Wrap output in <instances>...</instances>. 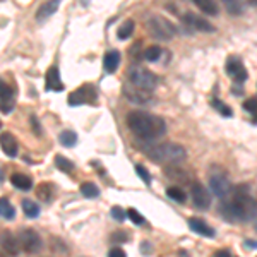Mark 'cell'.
I'll return each instance as SVG.
<instances>
[{
	"label": "cell",
	"instance_id": "obj_40",
	"mask_svg": "<svg viewBox=\"0 0 257 257\" xmlns=\"http://www.w3.org/2000/svg\"><path fill=\"white\" fill-rule=\"evenodd\" d=\"M108 257H127V254L123 252L122 247H113L111 250L108 252Z\"/></svg>",
	"mask_w": 257,
	"mask_h": 257
},
{
	"label": "cell",
	"instance_id": "obj_17",
	"mask_svg": "<svg viewBox=\"0 0 257 257\" xmlns=\"http://www.w3.org/2000/svg\"><path fill=\"white\" fill-rule=\"evenodd\" d=\"M62 0H48V2L41 4L38 7V11H36V19L38 21H47L50 16H53L59 9Z\"/></svg>",
	"mask_w": 257,
	"mask_h": 257
},
{
	"label": "cell",
	"instance_id": "obj_20",
	"mask_svg": "<svg viewBox=\"0 0 257 257\" xmlns=\"http://www.w3.org/2000/svg\"><path fill=\"white\" fill-rule=\"evenodd\" d=\"M53 192H55V187H53L50 182H43V184H40L38 189H36V197L43 202H50L53 199Z\"/></svg>",
	"mask_w": 257,
	"mask_h": 257
},
{
	"label": "cell",
	"instance_id": "obj_10",
	"mask_svg": "<svg viewBox=\"0 0 257 257\" xmlns=\"http://www.w3.org/2000/svg\"><path fill=\"white\" fill-rule=\"evenodd\" d=\"M190 197H192V202L197 209H208L211 206L209 192L199 182H192L190 184Z\"/></svg>",
	"mask_w": 257,
	"mask_h": 257
},
{
	"label": "cell",
	"instance_id": "obj_15",
	"mask_svg": "<svg viewBox=\"0 0 257 257\" xmlns=\"http://www.w3.org/2000/svg\"><path fill=\"white\" fill-rule=\"evenodd\" d=\"M189 228L192 231H196L197 235H202V237H206V238H211V237H214L216 235V231H214V228L208 225V223L204 221V219H201V218H189Z\"/></svg>",
	"mask_w": 257,
	"mask_h": 257
},
{
	"label": "cell",
	"instance_id": "obj_28",
	"mask_svg": "<svg viewBox=\"0 0 257 257\" xmlns=\"http://www.w3.org/2000/svg\"><path fill=\"white\" fill-rule=\"evenodd\" d=\"M81 192H82V196L88 199H96L99 196V189L93 182H84V184L81 185Z\"/></svg>",
	"mask_w": 257,
	"mask_h": 257
},
{
	"label": "cell",
	"instance_id": "obj_44",
	"mask_svg": "<svg viewBox=\"0 0 257 257\" xmlns=\"http://www.w3.org/2000/svg\"><path fill=\"white\" fill-rule=\"evenodd\" d=\"M4 177H6V175H4V170L0 168V184H2V182H4Z\"/></svg>",
	"mask_w": 257,
	"mask_h": 257
},
{
	"label": "cell",
	"instance_id": "obj_39",
	"mask_svg": "<svg viewBox=\"0 0 257 257\" xmlns=\"http://www.w3.org/2000/svg\"><path fill=\"white\" fill-rule=\"evenodd\" d=\"M14 99L12 98H7V99H0V111L2 113H11L12 110H14Z\"/></svg>",
	"mask_w": 257,
	"mask_h": 257
},
{
	"label": "cell",
	"instance_id": "obj_19",
	"mask_svg": "<svg viewBox=\"0 0 257 257\" xmlns=\"http://www.w3.org/2000/svg\"><path fill=\"white\" fill-rule=\"evenodd\" d=\"M11 182H12V185H14L16 189L24 190V192H28V190L33 189L31 177L24 175V173H14V175L11 177Z\"/></svg>",
	"mask_w": 257,
	"mask_h": 257
},
{
	"label": "cell",
	"instance_id": "obj_7",
	"mask_svg": "<svg viewBox=\"0 0 257 257\" xmlns=\"http://www.w3.org/2000/svg\"><path fill=\"white\" fill-rule=\"evenodd\" d=\"M70 106H81V105H96L98 93L93 84H82L79 89L72 91L67 98Z\"/></svg>",
	"mask_w": 257,
	"mask_h": 257
},
{
	"label": "cell",
	"instance_id": "obj_33",
	"mask_svg": "<svg viewBox=\"0 0 257 257\" xmlns=\"http://www.w3.org/2000/svg\"><path fill=\"white\" fill-rule=\"evenodd\" d=\"M167 175L170 178H177V180H187V178H189L187 173H184L180 168H177L175 165H173V167H168L167 168Z\"/></svg>",
	"mask_w": 257,
	"mask_h": 257
},
{
	"label": "cell",
	"instance_id": "obj_3",
	"mask_svg": "<svg viewBox=\"0 0 257 257\" xmlns=\"http://www.w3.org/2000/svg\"><path fill=\"white\" fill-rule=\"evenodd\" d=\"M138 148L151 158L155 163L178 165L187 160V151L175 143H153V141H138Z\"/></svg>",
	"mask_w": 257,
	"mask_h": 257
},
{
	"label": "cell",
	"instance_id": "obj_5",
	"mask_svg": "<svg viewBox=\"0 0 257 257\" xmlns=\"http://www.w3.org/2000/svg\"><path fill=\"white\" fill-rule=\"evenodd\" d=\"M127 76L132 84L138 86L141 89H144V91H149V93H153L156 88V84H158V77H156L151 70H148L144 67H131L127 72Z\"/></svg>",
	"mask_w": 257,
	"mask_h": 257
},
{
	"label": "cell",
	"instance_id": "obj_38",
	"mask_svg": "<svg viewBox=\"0 0 257 257\" xmlns=\"http://www.w3.org/2000/svg\"><path fill=\"white\" fill-rule=\"evenodd\" d=\"M7 98H12V88L0 77V99H7Z\"/></svg>",
	"mask_w": 257,
	"mask_h": 257
},
{
	"label": "cell",
	"instance_id": "obj_25",
	"mask_svg": "<svg viewBox=\"0 0 257 257\" xmlns=\"http://www.w3.org/2000/svg\"><path fill=\"white\" fill-rule=\"evenodd\" d=\"M134 28H136L134 21H132V19H127L125 23H123L122 26L118 28L117 38H118V40H128V38L132 36V33H134Z\"/></svg>",
	"mask_w": 257,
	"mask_h": 257
},
{
	"label": "cell",
	"instance_id": "obj_22",
	"mask_svg": "<svg viewBox=\"0 0 257 257\" xmlns=\"http://www.w3.org/2000/svg\"><path fill=\"white\" fill-rule=\"evenodd\" d=\"M0 218L7 219V221H11V219L16 218V209H14V206L11 204V201L7 197L0 199Z\"/></svg>",
	"mask_w": 257,
	"mask_h": 257
},
{
	"label": "cell",
	"instance_id": "obj_26",
	"mask_svg": "<svg viewBox=\"0 0 257 257\" xmlns=\"http://www.w3.org/2000/svg\"><path fill=\"white\" fill-rule=\"evenodd\" d=\"M55 167L59 168L60 172H64V173H72L74 172V163L70 160L65 158V156H62V155H57Z\"/></svg>",
	"mask_w": 257,
	"mask_h": 257
},
{
	"label": "cell",
	"instance_id": "obj_46",
	"mask_svg": "<svg viewBox=\"0 0 257 257\" xmlns=\"http://www.w3.org/2000/svg\"><path fill=\"white\" fill-rule=\"evenodd\" d=\"M0 257H4V255H2V252H0Z\"/></svg>",
	"mask_w": 257,
	"mask_h": 257
},
{
	"label": "cell",
	"instance_id": "obj_12",
	"mask_svg": "<svg viewBox=\"0 0 257 257\" xmlns=\"http://www.w3.org/2000/svg\"><path fill=\"white\" fill-rule=\"evenodd\" d=\"M182 21H184V24H187L189 28H192V30H196V31H202V33L214 31L213 24L208 23L206 19H202L201 16L194 14V12H185V14L182 16Z\"/></svg>",
	"mask_w": 257,
	"mask_h": 257
},
{
	"label": "cell",
	"instance_id": "obj_1",
	"mask_svg": "<svg viewBox=\"0 0 257 257\" xmlns=\"http://www.w3.org/2000/svg\"><path fill=\"white\" fill-rule=\"evenodd\" d=\"M223 218L233 223H248L257 218V201L243 189H238L226 202L221 204Z\"/></svg>",
	"mask_w": 257,
	"mask_h": 257
},
{
	"label": "cell",
	"instance_id": "obj_36",
	"mask_svg": "<svg viewBox=\"0 0 257 257\" xmlns=\"http://www.w3.org/2000/svg\"><path fill=\"white\" fill-rule=\"evenodd\" d=\"M127 240H128V233H127V231H123V230L115 231V233H111V237H110L111 243H125Z\"/></svg>",
	"mask_w": 257,
	"mask_h": 257
},
{
	"label": "cell",
	"instance_id": "obj_43",
	"mask_svg": "<svg viewBox=\"0 0 257 257\" xmlns=\"http://www.w3.org/2000/svg\"><path fill=\"white\" fill-rule=\"evenodd\" d=\"M243 245H245V247H252V248H257V242H252V240H245V242H243Z\"/></svg>",
	"mask_w": 257,
	"mask_h": 257
},
{
	"label": "cell",
	"instance_id": "obj_37",
	"mask_svg": "<svg viewBox=\"0 0 257 257\" xmlns=\"http://www.w3.org/2000/svg\"><path fill=\"white\" fill-rule=\"evenodd\" d=\"M136 173L141 177V180L144 182V184H148V185H151V175H149V172L146 168L143 167V165H136Z\"/></svg>",
	"mask_w": 257,
	"mask_h": 257
},
{
	"label": "cell",
	"instance_id": "obj_9",
	"mask_svg": "<svg viewBox=\"0 0 257 257\" xmlns=\"http://www.w3.org/2000/svg\"><path fill=\"white\" fill-rule=\"evenodd\" d=\"M225 69H226V74L231 77L235 82H245L248 74H247V69L243 65V62L238 59L237 55H230L226 59V64H225Z\"/></svg>",
	"mask_w": 257,
	"mask_h": 257
},
{
	"label": "cell",
	"instance_id": "obj_27",
	"mask_svg": "<svg viewBox=\"0 0 257 257\" xmlns=\"http://www.w3.org/2000/svg\"><path fill=\"white\" fill-rule=\"evenodd\" d=\"M167 196L172 199V201L180 202V204H184V202L187 201V194H185L180 187H168L167 189Z\"/></svg>",
	"mask_w": 257,
	"mask_h": 257
},
{
	"label": "cell",
	"instance_id": "obj_31",
	"mask_svg": "<svg viewBox=\"0 0 257 257\" xmlns=\"http://www.w3.org/2000/svg\"><path fill=\"white\" fill-rule=\"evenodd\" d=\"M211 105H213V108H216L219 113L223 115V117H231V115H233V110H231L228 105H225V103H223L221 99L214 98L213 101H211Z\"/></svg>",
	"mask_w": 257,
	"mask_h": 257
},
{
	"label": "cell",
	"instance_id": "obj_41",
	"mask_svg": "<svg viewBox=\"0 0 257 257\" xmlns=\"http://www.w3.org/2000/svg\"><path fill=\"white\" fill-rule=\"evenodd\" d=\"M31 125H33V132H35L36 136H41V125L38 120H36V117H31Z\"/></svg>",
	"mask_w": 257,
	"mask_h": 257
},
{
	"label": "cell",
	"instance_id": "obj_30",
	"mask_svg": "<svg viewBox=\"0 0 257 257\" xmlns=\"http://www.w3.org/2000/svg\"><path fill=\"white\" fill-rule=\"evenodd\" d=\"M127 218L131 219V221L134 223V225H138V226H146V218H144L138 209H134V208L127 209Z\"/></svg>",
	"mask_w": 257,
	"mask_h": 257
},
{
	"label": "cell",
	"instance_id": "obj_18",
	"mask_svg": "<svg viewBox=\"0 0 257 257\" xmlns=\"http://www.w3.org/2000/svg\"><path fill=\"white\" fill-rule=\"evenodd\" d=\"M120 65V52L117 50H110V52L105 53L103 57V67H105L106 72H115Z\"/></svg>",
	"mask_w": 257,
	"mask_h": 257
},
{
	"label": "cell",
	"instance_id": "obj_6",
	"mask_svg": "<svg viewBox=\"0 0 257 257\" xmlns=\"http://www.w3.org/2000/svg\"><path fill=\"white\" fill-rule=\"evenodd\" d=\"M146 26H148V30L151 31V35L155 36V38L163 40V41L172 40L173 36L177 35V28L173 26V24L170 23L168 19L158 18V16H155V18L148 19Z\"/></svg>",
	"mask_w": 257,
	"mask_h": 257
},
{
	"label": "cell",
	"instance_id": "obj_8",
	"mask_svg": "<svg viewBox=\"0 0 257 257\" xmlns=\"http://www.w3.org/2000/svg\"><path fill=\"white\" fill-rule=\"evenodd\" d=\"M19 243H21V248H23L26 254H36V252H40L41 247H43L41 237L35 230H31V228L19 231Z\"/></svg>",
	"mask_w": 257,
	"mask_h": 257
},
{
	"label": "cell",
	"instance_id": "obj_21",
	"mask_svg": "<svg viewBox=\"0 0 257 257\" xmlns=\"http://www.w3.org/2000/svg\"><path fill=\"white\" fill-rule=\"evenodd\" d=\"M194 4L201 9L204 14H208V16H218V12H219V7H218V4H216V0H192Z\"/></svg>",
	"mask_w": 257,
	"mask_h": 257
},
{
	"label": "cell",
	"instance_id": "obj_2",
	"mask_svg": "<svg viewBox=\"0 0 257 257\" xmlns=\"http://www.w3.org/2000/svg\"><path fill=\"white\" fill-rule=\"evenodd\" d=\"M127 125L141 141H156L167 132L165 120L146 111H131L127 115Z\"/></svg>",
	"mask_w": 257,
	"mask_h": 257
},
{
	"label": "cell",
	"instance_id": "obj_29",
	"mask_svg": "<svg viewBox=\"0 0 257 257\" xmlns=\"http://www.w3.org/2000/svg\"><path fill=\"white\" fill-rule=\"evenodd\" d=\"M223 4H225L226 11L230 12V14H233V16H240L243 12L242 0H223Z\"/></svg>",
	"mask_w": 257,
	"mask_h": 257
},
{
	"label": "cell",
	"instance_id": "obj_34",
	"mask_svg": "<svg viewBox=\"0 0 257 257\" xmlns=\"http://www.w3.org/2000/svg\"><path fill=\"white\" fill-rule=\"evenodd\" d=\"M110 214H111V218H113L115 221H118V223L125 221V218H127V211L122 209L120 206H113L111 211H110Z\"/></svg>",
	"mask_w": 257,
	"mask_h": 257
},
{
	"label": "cell",
	"instance_id": "obj_45",
	"mask_svg": "<svg viewBox=\"0 0 257 257\" xmlns=\"http://www.w3.org/2000/svg\"><path fill=\"white\" fill-rule=\"evenodd\" d=\"M248 4H250V6H254V7H257V0H247Z\"/></svg>",
	"mask_w": 257,
	"mask_h": 257
},
{
	"label": "cell",
	"instance_id": "obj_16",
	"mask_svg": "<svg viewBox=\"0 0 257 257\" xmlns=\"http://www.w3.org/2000/svg\"><path fill=\"white\" fill-rule=\"evenodd\" d=\"M45 88L47 91H64V82L60 79V70L57 67H50L47 70V77H45Z\"/></svg>",
	"mask_w": 257,
	"mask_h": 257
},
{
	"label": "cell",
	"instance_id": "obj_14",
	"mask_svg": "<svg viewBox=\"0 0 257 257\" xmlns=\"http://www.w3.org/2000/svg\"><path fill=\"white\" fill-rule=\"evenodd\" d=\"M0 148H2V151L6 153L7 156H11V158L18 156L19 144H18V139H16L11 132H2V134H0Z\"/></svg>",
	"mask_w": 257,
	"mask_h": 257
},
{
	"label": "cell",
	"instance_id": "obj_4",
	"mask_svg": "<svg viewBox=\"0 0 257 257\" xmlns=\"http://www.w3.org/2000/svg\"><path fill=\"white\" fill-rule=\"evenodd\" d=\"M209 189L218 199H226L231 192V184L228 173L223 168H213L209 172Z\"/></svg>",
	"mask_w": 257,
	"mask_h": 257
},
{
	"label": "cell",
	"instance_id": "obj_23",
	"mask_svg": "<svg viewBox=\"0 0 257 257\" xmlns=\"http://www.w3.org/2000/svg\"><path fill=\"white\" fill-rule=\"evenodd\" d=\"M21 206H23V211H24V214H26L28 218L35 219V218L40 216V206H38V202L31 201V199H24V201L21 202Z\"/></svg>",
	"mask_w": 257,
	"mask_h": 257
},
{
	"label": "cell",
	"instance_id": "obj_47",
	"mask_svg": "<svg viewBox=\"0 0 257 257\" xmlns=\"http://www.w3.org/2000/svg\"><path fill=\"white\" fill-rule=\"evenodd\" d=\"M0 125H2V122H0Z\"/></svg>",
	"mask_w": 257,
	"mask_h": 257
},
{
	"label": "cell",
	"instance_id": "obj_13",
	"mask_svg": "<svg viewBox=\"0 0 257 257\" xmlns=\"http://www.w3.org/2000/svg\"><path fill=\"white\" fill-rule=\"evenodd\" d=\"M0 247L6 250V254H9L11 257H18L21 252V243L19 238H16L9 230H4L0 233Z\"/></svg>",
	"mask_w": 257,
	"mask_h": 257
},
{
	"label": "cell",
	"instance_id": "obj_24",
	"mask_svg": "<svg viewBox=\"0 0 257 257\" xmlns=\"http://www.w3.org/2000/svg\"><path fill=\"white\" fill-rule=\"evenodd\" d=\"M59 143L65 148H72L77 143V134L74 131H62L59 136Z\"/></svg>",
	"mask_w": 257,
	"mask_h": 257
},
{
	"label": "cell",
	"instance_id": "obj_11",
	"mask_svg": "<svg viewBox=\"0 0 257 257\" xmlns=\"http://www.w3.org/2000/svg\"><path fill=\"white\" fill-rule=\"evenodd\" d=\"M123 94L131 103H136V105H148V103L153 101V94L149 91H144L138 88V86H123Z\"/></svg>",
	"mask_w": 257,
	"mask_h": 257
},
{
	"label": "cell",
	"instance_id": "obj_42",
	"mask_svg": "<svg viewBox=\"0 0 257 257\" xmlns=\"http://www.w3.org/2000/svg\"><path fill=\"white\" fill-rule=\"evenodd\" d=\"M211 257H231V254H230V250H228V248H221V250L214 252Z\"/></svg>",
	"mask_w": 257,
	"mask_h": 257
},
{
	"label": "cell",
	"instance_id": "obj_32",
	"mask_svg": "<svg viewBox=\"0 0 257 257\" xmlns=\"http://www.w3.org/2000/svg\"><path fill=\"white\" fill-rule=\"evenodd\" d=\"M160 57H161V48L156 47V45L148 47L146 50H144V59H146L148 62H156V60H160Z\"/></svg>",
	"mask_w": 257,
	"mask_h": 257
},
{
	"label": "cell",
	"instance_id": "obj_35",
	"mask_svg": "<svg viewBox=\"0 0 257 257\" xmlns=\"http://www.w3.org/2000/svg\"><path fill=\"white\" fill-rule=\"evenodd\" d=\"M243 110H247L248 113L254 115V122H257V99L248 98L247 101H243Z\"/></svg>",
	"mask_w": 257,
	"mask_h": 257
}]
</instances>
